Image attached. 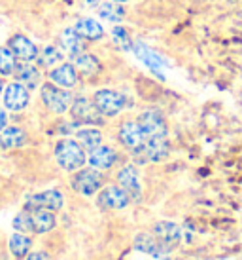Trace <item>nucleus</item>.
I'll use <instances>...</instances> for the list:
<instances>
[{"instance_id":"2","label":"nucleus","mask_w":242,"mask_h":260,"mask_svg":"<svg viewBox=\"0 0 242 260\" xmlns=\"http://www.w3.org/2000/svg\"><path fill=\"white\" fill-rule=\"evenodd\" d=\"M70 186L72 190L79 196H95L99 194L100 190L104 188V175L102 171L95 169V167H82L78 171H74L70 179Z\"/></svg>"},{"instance_id":"15","label":"nucleus","mask_w":242,"mask_h":260,"mask_svg":"<svg viewBox=\"0 0 242 260\" xmlns=\"http://www.w3.org/2000/svg\"><path fill=\"white\" fill-rule=\"evenodd\" d=\"M119 161V154L114 146L100 145L87 154V164L99 171H110Z\"/></svg>"},{"instance_id":"27","label":"nucleus","mask_w":242,"mask_h":260,"mask_svg":"<svg viewBox=\"0 0 242 260\" xmlns=\"http://www.w3.org/2000/svg\"><path fill=\"white\" fill-rule=\"evenodd\" d=\"M10 253L14 254L15 258H27V254L30 253V247H32V239L27 236V234H23V232H15L14 236L10 238Z\"/></svg>"},{"instance_id":"4","label":"nucleus","mask_w":242,"mask_h":260,"mask_svg":"<svg viewBox=\"0 0 242 260\" xmlns=\"http://www.w3.org/2000/svg\"><path fill=\"white\" fill-rule=\"evenodd\" d=\"M70 116L72 122H76L78 125H102L104 123V116L100 114L97 105L93 103L89 97H74V101L70 105Z\"/></svg>"},{"instance_id":"16","label":"nucleus","mask_w":242,"mask_h":260,"mask_svg":"<svg viewBox=\"0 0 242 260\" xmlns=\"http://www.w3.org/2000/svg\"><path fill=\"white\" fill-rule=\"evenodd\" d=\"M48 78H50V82H53L55 86L64 87V89H72V87L78 86L79 73H78V69L74 67V63L70 61V63H61V65L50 69Z\"/></svg>"},{"instance_id":"20","label":"nucleus","mask_w":242,"mask_h":260,"mask_svg":"<svg viewBox=\"0 0 242 260\" xmlns=\"http://www.w3.org/2000/svg\"><path fill=\"white\" fill-rule=\"evenodd\" d=\"M59 48L68 53L70 57L78 55L82 51H86V40L79 37L74 27H66V29L59 35Z\"/></svg>"},{"instance_id":"36","label":"nucleus","mask_w":242,"mask_h":260,"mask_svg":"<svg viewBox=\"0 0 242 260\" xmlns=\"http://www.w3.org/2000/svg\"><path fill=\"white\" fill-rule=\"evenodd\" d=\"M155 260H159V258H155Z\"/></svg>"},{"instance_id":"18","label":"nucleus","mask_w":242,"mask_h":260,"mask_svg":"<svg viewBox=\"0 0 242 260\" xmlns=\"http://www.w3.org/2000/svg\"><path fill=\"white\" fill-rule=\"evenodd\" d=\"M72 63L78 69V73L86 78H93V76H99L102 73V61H100L95 53H89V51H82L78 55H74Z\"/></svg>"},{"instance_id":"32","label":"nucleus","mask_w":242,"mask_h":260,"mask_svg":"<svg viewBox=\"0 0 242 260\" xmlns=\"http://www.w3.org/2000/svg\"><path fill=\"white\" fill-rule=\"evenodd\" d=\"M27 260H48V254L42 251H34V253L27 254Z\"/></svg>"},{"instance_id":"3","label":"nucleus","mask_w":242,"mask_h":260,"mask_svg":"<svg viewBox=\"0 0 242 260\" xmlns=\"http://www.w3.org/2000/svg\"><path fill=\"white\" fill-rule=\"evenodd\" d=\"M40 99L44 107L53 114H64L66 110H70V105L74 101L70 89L55 86L53 82H46L40 86Z\"/></svg>"},{"instance_id":"22","label":"nucleus","mask_w":242,"mask_h":260,"mask_svg":"<svg viewBox=\"0 0 242 260\" xmlns=\"http://www.w3.org/2000/svg\"><path fill=\"white\" fill-rule=\"evenodd\" d=\"M25 143H27V133L17 125H8L0 131V148H4V150L21 148Z\"/></svg>"},{"instance_id":"31","label":"nucleus","mask_w":242,"mask_h":260,"mask_svg":"<svg viewBox=\"0 0 242 260\" xmlns=\"http://www.w3.org/2000/svg\"><path fill=\"white\" fill-rule=\"evenodd\" d=\"M14 228L17 232H23V234H32V217H30V211L23 209L21 213L15 215Z\"/></svg>"},{"instance_id":"29","label":"nucleus","mask_w":242,"mask_h":260,"mask_svg":"<svg viewBox=\"0 0 242 260\" xmlns=\"http://www.w3.org/2000/svg\"><path fill=\"white\" fill-rule=\"evenodd\" d=\"M133 50H135L136 55L142 59V61H146V63L151 67V69H157L159 65H165V59H161L155 53V51H151L150 48H148V46H144V44H136L135 42Z\"/></svg>"},{"instance_id":"24","label":"nucleus","mask_w":242,"mask_h":260,"mask_svg":"<svg viewBox=\"0 0 242 260\" xmlns=\"http://www.w3.org/2000/svg\"><path fill=\"white\" fill-rule=\"evenodd\" d=\"M76 141L84 146L87 152L95 150L97 146L102 145V131L97 129L95 125H86L82 129L76 131Z\"/></svg>"},{"instance_id":"12","label":"nucleus","mask_w":242,"mask_h":260,"mask_svg":"<svg viewBox=\"0 0 242 260\" xmlns=\"http://www.w3.org/2000/svg\"><path fill=\"white\" fill-rule=\"evenodd\" d=\"M117 139H119L121 145L131 152L142 148V145L146 143V135H144L138 120H125L121 123L119 129H117Z\"/></svg>"},{"instance_id":"23","label":"nucleus","mask_w":242,"mask_h":260,"mask_svg":"<svg viewBox=\"0 0 242 260\" xmlns=\"http://www.w3.org/2000/svg\"><path fill=\"white\" fill-rule=\"evenodd\" d=\"M30 217H32V234H48L57 224V218H55L53 211H46V209L30 211Z\"/></svg>"},{"instance_id":"9","label":"nucleus","mask_w":242,"mask_h":260,"mask_svg":"<svg viewBox=\"0 0 242 260\" xmlns=\"http://www.w3.org/2000/svg\"><path fill=\"white\" fill-rule=\"evenodd\" d=\"M135 249L144 254H150L153 258L165 260L169 258L172 253V247L163 243L161 239H157L155 236H151L148 232H140L135 236Z\"/></svg>"},{"instance_id":"6","label":"nucleus","mask_w":242,"mask_h":260,"mask_svg":"<svg viewBox=\"0 0 242 260\" xmlns=\"http://www.w3.org/2000/svg\"><path fill=\"white\" fill-rule=\"evenodd\" d=\"M63 205H64V196L61 194V190L51 188V190H44V192L29 196V198H27V203H25V209H29V211L46 209V211L57 213V211L63 209Z\"/></svg>"},{"instance_id":"35","label":"nucleus","mask_w":242,"mask_h":260,"mask_svg":"<svg viewBox=\"0 0 242 260\" xmlns=\"http://www.w3.org/2000/svg\"><path fill=\"white\" fill-rule=\"evenodd\" d=\"M112 2H117V4H127V2H131V0H112Z\"/></svg>"},{"instance_id":"8","label":"nucleus","mask_w":242,"mask_h":260,"mask_svg":"<svg viewBox=\"0 0 242 260\" xmlns=\"http://www.w3.org/2000/svg\"><path fill=\"white\" fill-rule=\"evenodd\" d=\"M138 123H140L146 139H167L169 135L167 120L159 110H144L142 114L138 116Z\"/></svg>"},{"instance_id":"28","label":"nucleus","mask_w":242,"mask_h":260,"mask_svg":"<svg viewBox=\"0 0 242 260\" xmlns=\"http://www.w3.org/2000/svg\"><path fill=\"white\" fill-rule=\"evenodd\" d=\"M17 57L8 46H0V76H14Z\"/></svg>"},{"instance_id":"21","label":"nucleus","mask_w":242,"mask_h":260,"mask_svg":"<svg viewBox=\"0 0 242 260\" xmlns=\"http://www.w3.org/2000/svg\"><path fill=\"white\" fill-rule=\"evenodd\" d=\"M14 76H15V82H21L23 86L29 87V89H36V87L40 86L42 73L32 63H23V61H19L17 67H15Z\"/></svg>"},{"instance_id":"10","label":"nucleus","mask_w":242,"mask_h":260,"mask_svg":"<svg viewBox=\"0 0 242 260\" xmlns=\"http://www.w3.org/2000/svg\"><path fill=\"white\" fill-rule=\"evenodd\" d=\"M115 181H117V184H119V186L129 194L131 202H136V203L142 202V184H140V175H138V169H136L133 164H127V166L121 167L119 171H117Z\"/></svg>"},{"instance_id":"30","label":"nucleus","mask_w":242,"mask_h":260,"mask_svg":"<svg viewBox=\"0 0 242 260\" xmlns=\"http://www.w3.org/2000/svg\"><path fill=\"white\" fill-rule=\"evenodd\" d=\"M112 38H114L115 46L121 48L123 51H131L133 50V46H135V42H133L131 37H129V32L125 30V27H121V25H117V27L112 29Z\"/></svg>"},{"instance_id":"14","label":"nucleus","mask_w":242,"mask_h":260,"mask_svg":"<svg viewBox=\"0 0 242 260\" xmlns=\"http://www.w3.org/2000/svg\"><path fill=\"white\" fill-rule=\"evenodd\" d=\"M169 143L167 139H146V143L142 145V148H138L135 152V156L140 158V161H165L169 158Z\"/></svg>"},{"instance_id":"1","label":"nucleus","mask_w":242,"mask_h":260,"mask_svg":"<svg viewBox=\"0 0 242 260\" xmlns=\"http://www.w3.org/2000/svg\"><path fill=\"white\" fill-rule=\"evenodd\" d=\"M55 161L63 171L74 173L87 164L86 148L76 139H61L55 145Z\"/></svg>"},{"instance_id":"33","label":"nucleus","mask_w":242,"mask_h":260,"mask_svg":"<svg viewBox=\"0 0 242 260\" xmlns=\"http://www.w3.org/2000/svg\"><path fill=\"white\" fill-rule=\"evenodd\" d=\"M6 125H8V114L2 109H0V131L4 129Z\"/></svg>"},{"instance_id":"19","label":"nucleus","mask_w":242,"mask_h":260,"mask_svg":"<svg viewBox=\"0 0 242 260\" xmlns=\"http://www.w3.org/2000/svg\"><path fill=\"white\" fill-rule=\"evenodd\" d=\"M74 29L86 42H99V40L106 37L104 27L97 19H93V17H79L76 25H74Z\"/></svg>"},{"instance_id":"26","label":"nucleus","mask_w":242,"mask_h":260,"mask_svg":"<svg viewBox=\"0 0 242 260\" xmlns=\"http://www.w3.org/2000/svg\"><path fill=\"white\" fill-rule=\"evenodd\" d=\"M64 59V51L59 48V46H53V44H50V46H46L44 50H40V53H38V65L42 67V69H53V67H57L63 63Z\"/></svg>"},{"instance_id":"13","label":"nucleus","mask_w":242,"mask_h":260,"mask_svg":"<svg viewBox=\"0 0 242 260\" xmlns=\"http://www.w3.org/2000/svg\"><path fill=\"white\" fill-rule=\"evenodd\" d=\"M8 48L14 51V55L17 57V61H23V63H34L38 59V46H36L29 37L25 35H14L8 40Z\"/></svg>"},{"instance_id":"11","label":"nucleus","mask_w":242,"mask_h":260,"mask_svg":"<svg viewBox=\"0 0 242 260\" xmlns=\"http://www.w3.org/2000/svg\"><path fill=\"white\" fill-rule=\"evenodd\" d=\"M2 101L4 107L12 112H21L29 107L30 103V89L25 87L21 82H12L4 87V93H2Z\"/></svg>"},{"instance_id":"5","label":"nucleus","mask_w":242,"mask_h":260,"mask_svg":"<svg viewBox=\"0 0 242 260\" xmlns=\"http://www.w3.org/2000/svg\"><path fill=\"white\" fill-rule=\"evenodd\" d=\"M93 103L97 105L99 112L104 118H115L117 114L123 112L125 109V97L110 87H102L99 91H95L93 95Z\"/></svg>"},{"instance_id":"7","label":"nucleus","mask_w":242,"mask_h":260,"mask_svg":"<svg viewBox=\"0 0 242 260\" xmlns=\"http://www.w3.org/2000/svg\"><path fill=\"white\" fill-rule=\"evenodd\" d=\"M129 203H131V198H129V194L119 184L104 186L99 192V198H97V205H99L100 209H106V211L127 209Z\"/></svg>"},{"instance_id":"34","label":"nucleus","mask_w":242,"mask_h":260,"mask_svg":"<svg viewBox=\"0 0 242 260\" xmlns=\"http://www.w3.org/2000/svg\"><path fill=\"white\" fill-rule=\"evenodd\" d=\"M4 87L6 86H4V82H2V76H0V95L4 93Z\"/></svg>"},{"instance_id":"17","label":"nucleus","mask_w":242,"mask_h":260,"mask_svg":"<svg viewBox=\"0 0 242 260\" xmlns=\"http://www.w3.org/2000/svg\"><path fill=\"white\" fill-rule=\"evenodd\" d=\"M151 234L155 236L157 239H161L163 243L171 245L172 249L182 243L184 239V230L182 226H178L176 222H171V220H159L151 226Z\"/></svg>"},{"instance_id":"25","label":"nucleus","mask_w":242,"mask_h":260,"mask_svg":"<svg viewBox=\"0 0 242 260\" xmlns=\"http://www.w3.org/2000/svg\"><path fill=\"white\" fill-rule=\"evenodd\" d=\"M97 14H99L100 19L110 21V23H121L127 17L125 8L121 6V4H117V2H112V0L100 2L99 8H97Z\"/></svg>"}]
</instances>
